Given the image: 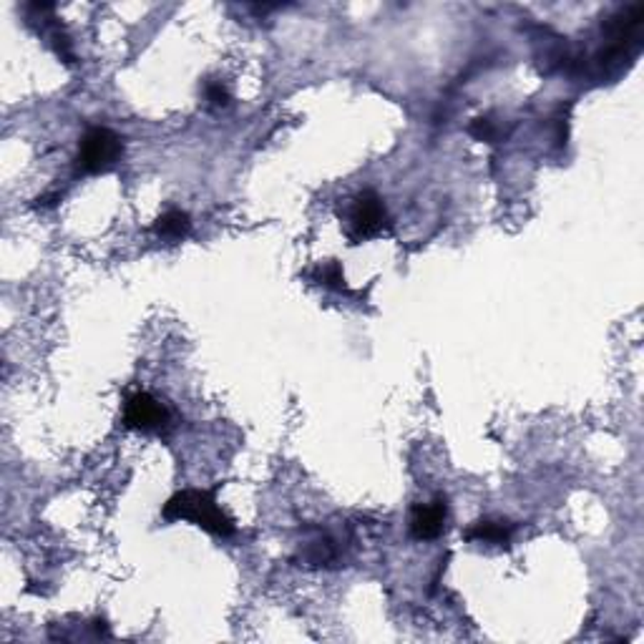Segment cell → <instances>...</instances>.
<instances>
[{"instance_id": "1", "label": "cell", "mask_w": 644, "mask_h": 644, "mask_svg": "<svg viewBox=\"0 0 644 644\" xmlns=\"http://www.w3.org/2000/svg\"><path fill=\"white\" fill-rule=\"evenodd\" d=\"M162 516L166 521H191L194 526H199L207 534H215L227 539L234 534V524L232 518L219 508L216 498L209 491H197V489H187V491L172 496L164 504Z\"/></svg>"}, {"instance_id": "2", "label": "cell", "mask_w": 644, "mask_h": 644, "mask_svg": "<svg viewBox=\"0 0 644 644\" xmlns=\"http://www.w3.org/2000/svg\"><path fill=\"white\" fill-rule=\"evenodd\" d=\"M121 154H124V141L116 131L93 127L78 141L76 164L84 174H103L119 164Z\"/></svg>"}, {"instance_id": "3", "label": "cell", "mask_w": 644, "mask_h": 644, "mask_svg": "<svg viewBox=\"0 0 644 644\" xmlns=\"http://www.w3.org/2000/svg\"><path fill=\"white\" fill-rule=\"evenodd\" d=\"M169 408L159 398H154L152 393H134L128 395L124 405V423L127 428L139 430V433H162L169 426Z\"/></svg>"}, {"instance_id": "4", "label": "cell", "mask_w": 644, "mask_h": 644, "mask_svg": "<svg viewBox=\"0 0 644 644\" xmlns=\"http://www.w3.org/2000/svg\"><path fill=\"white\" fill-rule=\"evenodd\" d=\"M388 222V212L385 204L375 191H360L353 199V209H350V232L355 240H367L373 234H378L380 229Z\"/></svg>"}, {"instance_id": "5", "label": "cell", "mask_w": 644, "mask_h": 644, "mask_svg": "<svg viewBox=\"0 0 644 644\" xmlns=\"http://www.w3.org/2000/svg\"><path fill=\"white\" fill-rule=\"evenodd\" d=\"M446 498H433L428 504H418L410 514V534L418 542H430L438 539L446 529Z\"/></svg>"}, {"instance_id": "6", "label": "cell", "mask_w": 644, "mask_h": 644, "mask_svg": "<svg viewBox=\"0 0 644 644\" xmlns=\"http://www.w3.org/2000/svg\"><path fill=\"white\" fill-rule=\"evenodd\" d=\"M511 534H514V529L504 518H481L466 531V539L468 542L493 543V546H508Z\"/></svg>"}, {"instance_id": "7", "label": "cell", "mask_w": 644, "mask_h": 644, "mask_svg": "<svg viewBox=\"0 0 644 644\" xmlns=\"http://www.w3.org/2000/svg\"><path fill=\"white\" fill-rule=\"evenodd\" d=\"M191 229V219L187 212H181V209H169L164 215L156 219V225H154V232L166 242H179L184 240L187 234H190Z\"/></svg>"}, {"instance_id": "8", "label": "cell", "mask_w": 644, "mask_h": 644, "mask_svg": "<svg viewBox=\"0 0 644 644\" xmlns=\"http://www.w3.org/2000/svg\"><path fill=\"white\" fill-rule=\"evenodd\" d=\"M313 279L320 282L322 287H330V290H345V272H342L340 262H335V260L320 262L313 269Z\"/></svg>"}, {"instance_id": "9", "label": "cell", "mask_w": 644, "mask_h": 644, "mask_svg": "<svg viewBox=\"0 0 644 644\" xmlns=\"http://www.w3.org/2000/svg\"><path fill=\"white\" fill-rule=\"evenodd\" d=\"M204 99H207V103H209L212 109H225V106H229V101H232L229 89L222 81H207V84H204Z\"/></svg>"}, {"instance_id": "10", "label": "cell", "mask_w": 644, "mask_h": 644, "mask_svg": "<svg viewBox=\"0 0 644 644\" xmlns=\"http://www.w3.org/2000/svg\"><path fill=\"white\" fill-rule=\"evenodd\" d=\"M468 134H471L473 139L486 141V144H493V141L498 139V128H496V124H493L489 116H479V119H473V121H471V127H468Z\"/></svg>"}, {"instance_id": "11", "label": "cell", "mask_w": 644, "mask_h": 644, "mask_svg": "<svg viewBox=\"0 0 644 644\" xmlns=\"http://www.w3.org/2000/svg\"><path fill=\"white\" fill-rule=\"evenodd\" d=\"M49 39H51L53 51L58 53V58H61V61H66V64H74V49H71V39L66 36L64 31H61V28H53Z\"/></svg>"}]
</instances>
